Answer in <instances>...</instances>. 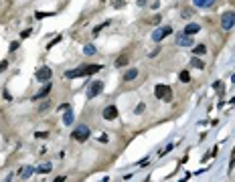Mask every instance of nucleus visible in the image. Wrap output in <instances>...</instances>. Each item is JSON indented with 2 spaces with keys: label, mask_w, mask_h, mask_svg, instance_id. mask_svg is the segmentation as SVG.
Returning <instances> with one entry per match:
<instances>
[{
  "label": "nucleus",
  "mask_w": 235,
  "mask_h": 182,
  "mask_svg": "<svg viewBox=\"0 0 235 182\" xmlns=\"http://www.w3.org/2000/svg\"><path fill=\"white\" fill-rule=\"evenodd\" d=\"M71 138H73L75 142H85V140L89 138V128H87L85 124L77 126V128L73 130V134H71Z\"/></svg>",
  "instance_id": "nucleus-1"
},
{
  "label": "nucleus",
  "mask_w": 235,
  "mask_h": 182,
  "mask_svg": "<svg viewBox=\"0 0 235 182\" xmlns=\"http://www.w3.org/2000/svg\"><path fill=\"white\" fill-rule=\"evenodd\" d=\"M233 25H235V10L223 12V16H221V29L223 31H231Z\"/></svg>",
  "instance_id": "nucleus-2"
},
{
  "label": "nucleus",
  "mask_w": 235,
  "mask_h": 182,
  "mask_svg": "<svg viewBox=\"0 0 235 182\" xmlns=\"http://www.w3.org/2000/svg\"><path fill=\"white\" fill-rule=\"evenodd\" d=\"M154 95H156L158 99H166V101H170V99H172V89H170L168 85H156Z\"/></svg>",
  "instance_id": "nucleus-3"
},
{
  "label": "nucleus",
  "mask_w": 235,
  "mask_h": 182,
  "mask_svg": "<svg viewBox=\"0 0 235 182\" xmlns=\"http://www.w3.org/2000/svg\"><path fill=\"white\" fill-rule=\"evenodd\" d=\"M51 77H53L51 67H41V69H37V81H41V83H49Z\"/></svg>",
  "instance_id": "nucleus-4"
},
{
  "label": "nucleus",
  "mask_w": 235,
  "mask_h": 182,
  "mask_svg": "<svg viewBox=\"0 0 235 182\" xmlns=\"http://www.w3.org/2000/svg\"><path fill=\"white\" fill-rule=\"evenodd\" d=\"M170 33H172V27H158V29L152 33V41H154V43H160L164 37H168Z\"/></svg>",
  "instance_id": "nucleus-5"
},
{
  "label": "nucleus",
  "mask_w": 235,
  "mask_h": 182,
  "mask_svg": "<svg viewBox=\"0 0 235 182\" xmlns=\"http://www.w3.org/2000/svg\"><path fill=\"white\" fill-rule=\"evenodd\" d=\"M101 89H103V83L101 81H93L87 89V99H93V97H97L101 93Z\"/></svg>",
  "instance_id": "nucleus-6"
},
{
  "label": "nucleus",
  "mask_w": 235,
  "mask_h": 182,
  "mask_svg": "<svg viewBox=\"0 0 235 182\" xmlns=\"http://www.w3.org/2000/svg\"><path fill=\"white\" fill-rule=\"evenodd\" d=\"M101 116H103V120H107V122L115 120V118H118V107H115V105H107V107H103Z\"/></svg>",
  "instance_id": "nucleus-7"
},
{
  "label": "nucleus",
  "mask_w": 235,
  "mask_h": 182,
  "mask_svg": "<svg viewBox=\"0 0 235 182\" xmlns=\"http://www.w3.org/2000/svg\"><path fill=\"white\" fill-rule=\"evenodd\" d=\"M193 39L189 37V35H184V33H178L176 35V45H178V47H193Z\"/></svg>",
  "instance_id": "nucleus-8"
},
{
  "label": "nucleus",
  "mask_w": 235,
  "mask_h": 182,
  "mask_svg": "<svg viewBox=\"0 0 235 182\" xmlns=\"http://www.w3.org/2000/svg\"><path fill=\"white\" fill-rule=\"evenodd\" d=\"M51 89H53V83H51V81H49V83H45V85H43V87L37 91V93H35V97H33V99L37 101V99H43V97H47Z\"/></svg>",
  "instance_id": "nucleus-9"
},
{
  "label": "nucleus",
  "mask_w": 235,
  "mask_h": 182,
  "mask_svg": "<svg viewBox=\"0 0 235 182\" xmlns=\"http://www.w3.org/2000/svg\"><path fill=\"white\" fill-rule=\"evenodd\" d=\"M81 71H83V77L85 75H93V73L101 71V65H87V67H81Z\"/></svg>",
  "instance_id": "nucleus-10"
},
{
  "label": "nucleus",
  "mask_w": 235,
  "mask_h": 182,
  "mask_svg": "<svg viewBox=\"0 0 235 182\" xmlns=\"http://www.w3.org/2000/svg\"><path fill=\"white\" fill-rule=\"evenodd\" d=\"M33 172H37L35 166H22V168L18 170V176H20V178H31Z\"/></svg>",
  "instance_id": "nucleus-11"
},
{
  "label": "nucleus",
  "mask_w": 235,
  "mask_h": 182,
  "mask_svg": "<svg viewBox=\"0 0 235 182\" xmlns=\"http://www.w3.org/2000/svg\"><path fill=\"white\" fill-rule=\"evenodd\" d=\"M199 31H201V27L197 25V22H191V25H186V27H184V31H182V33L191 37V35H195V33H199Z\"/></svg>",
  "instance_id": "nucleus-12"
},
{
  "label": "nucleus",
  "mask_w": 235,
  "mask_h": 182,
  "mask_svg": "<svg viewBox=\"0 0 235 182\" xmlns=\"http://www.w3.org/2000/svg\"><path fill=\"white\" fill-rule=\"evenodd\" d=\"M77 77H83V71H81V67H79V69H71V71H65V79H77Z\"/></svg>",
  "instance_id": "nucleus-13"
},
{
  "label": "nucleus",
  "mask_w": 235,
  "mask_h": 182,
  "mask_svg": "<svg viewBox=\"0 0 235 182\" xmlns=\"http://www.w3.org/2000/svg\"><path fill=\"white\" fill-rule=\"evenodd\" d=\"M35 170H37L39 174H47V172H51V170H53V164H51V162H43V164H39Z\"/></svg>",
  "instance_id": "nucleus-14"
},
{
  "label": "nucleus",
  "mask_w": 235,
  "mask_h": 182,
  "mask_svg": "<svg viewBox=\"0 0 235 182\" xmlns=\"http://www.w3.org/2000/svg\"><path fill=\"white\" fill-rule=\"evenodd\" d=\"M215 0H193V4L199 6V8H209V6H213Z\"/></svg>",
  "instance_id": "nucleus-15"
},
{
  "label": "nucleus",
  "mask_w": 235,
  "mask_h": 182,
  "mask_svg": "<svg viewBox=\"0 0 235 182\" xmlns=\"http://www.w3.org/2000/svg\"><path fill=\"white\" fill-rule=\"evenodd\" d=\"M138 77V71L136 69H128L126 73H124V81H134Z\"/></svg>",
  "instance_id": "nucleus-16"
},
{
  "label": "nucleus",
  "mask_w": 235,
  "mask_h": 182,
  "mask_svg": "<svg viewBox=\"0 0 235 182\" xmlns=\"http://www.w3.org/2000/svg\"><path fill=\"white\" fill-rule=\"evenodd\" d=\"M63 124H65V126L73 124V111H71V109H67V111H65V116H63Z\"/></svg>",
  "instance_id": "nucleus-17"
},
{
  "label": "nucleus",
  "mask_w": 235,
  "mask_h": 182,
  "mask_svg": "<svg viewBox=\"0 0 235 182\" xmlns=\"http://www.w3.org/2000/svg\"><path fill=\"white\" fill-rule=\"evenodd\" d=\"M83 53H85V55H95V47H93L91 43H87L85 47H83Z\"/></svg>",
  "instance_id": "nucleus-18"
},
{
  "label": "nucleus",
  "mask_w": 235,
  "mask_h": 182,
  "mask_svg": "<svg viewBox=\"0 0 235 182\" xmlns=\"http://www.w3.org/2000/svg\"><path fill=\"white\" fill-rule=\"evenodd\" d=\"M178 79H180L182 83H189V81H191V75H189V71H180V73H178Z\"/></svg>",
  "instance_id": "nucleus-19"
},
{
  "label": "nucleus",
  "mask_w": 235,
  "mask_h": 182,
  "mask_svg": "<svg viewBox=\"0 0 235 182\" xmlns=\"http://www.w3.org/2000/svg\"><path fill=\"white\" fill-rule=\"evenodd\" d=\"M128 61H130V59H128L126 55H122L120 59H115V67H124V65H128Z\"/></svg>",
  "instance_id": "nucleus-20"
},
{
  "label": "nucleus",
  "mask_w": 235,
  "mask_h": 182,
  "mask_svg": "<svg viewBox=\"0 0 235 182\" xmlns=\"http://www.w3.org/2000/svg\"><path fill=\"white\" fill-rule=\"evenodd\" d=\"M193 51H195V55H203L207 51V47L205 45H197V47H193Z\"/></svg>",
  "instance_id": "nucleus-21"
},
{
  "label": "nucleus",
  "mask_w": 235,
  "mask_h": 182,
  "mask_svg": "<svg viewBox=\"0 0 235 182\" xmlns=\"http://www.w3.org/2000/svg\"><path fill=\"white\" fill-rule=\"evenodd\" d=\"M191 65H193V67H199V69H203V67H205L201 59H193V61H191Z\"/></svg>",
  "instance_id": "nucleus-22"
},
{
  "label": "nucleus",
  "mask_w": 235,
  "mask_h": 182,
  "mask_svg": "<svg viewBox=\"0 0 235 182\" xmlns=\"http://www.w3.org/2000/svg\"><path fill=\"white\" fill-rule=\"evenodd\" d=\"M107 25H109V20H105V22H103V25H99V27H95V29H93V35H97V33H99L101 29H105Z\"/></svg>",
  "instance_id": "nucleus-23"
},
{
  "label": "nucleus",
  "mask_w": 235,
  "mask_h": 182,
  "mask_svg": "<svg viewBox=\"0 0 235 182\" xmlns=\"http://www.w3.org/2000/svg\"><path fill=\"white\" fill-rule=\"evenodd\" d=\"M111 4H113L115 8H122V6H124L126 2H124V0H111Z\"/></svg>",
  "instance_id": "nucleus-24"
},
{
  "label": "nucleus",
  "mask_w": 235,
  "mask_h": 182,
  "mask_svg": "<svg viewBox=\"0 0 235 182\" xmlns=\"http://www.w3.org/2000/svg\"><path fill=\"white\" fill-rule=\"evenodd\" d=\"M213 89H217V93H223V91H221V89H223V83H221V81L213 83Z\"/></svg>",
  "instance_id": "nucleus-25"
},
{
  "label": "nucleus",
  "mask_w": 235,
  "mask_h": 182,
  "mask_svg": "<svg viewBox=\"0 0 235 182\" xmlns=\"http://www.w3.org/2000/svg\"><path fill=\"white\" fill-rule=\"evenodd\" d=\"M53 12H37V18H47V16H51Z\"/></svg>",
  "instance_id": "nucleus-26"
},
{
  "label": "nucleus",
  "mask_w": 235,
  "mask_h": 182,
  "mask_svg": "<svg viewBox=\"0 0 235 182\" xmlns=\"http://www.w3.org/2000/svg\"><path fill=\"white\" fill-rule=\"evenodd\" d=\"M57 109H59V111H67V109H71V105H69V103H63V105H59Z\"/></svg>",
  "instance_id": "nucleus-27"
},
{
  "label": "nucleus",
  "mask_w": 235,
  "mask_h": 182,
  "mask_svg": "<svg viewBox=\"0 0 235 182\" xmlns=\"http://www.w3.org/2000/svg\"><path fill=\"white\" fill-rule=\"evenodd\" d=\"M97 140H99L101 144H107V142H109V140H107V136H105V134H101V136H99V138H97Z\"/></svg>",
  "instance_id": "nucleus-28"
},
{
  "label": "nucleus",
  "mask_w": 235,
  "mask_h": 182,
  "mask_svg": "<svg viewBox=\"0 0 235 182\" xmlns=\"http://www.w3.org/2000/svg\"><path fill=\"white\" fill-rule=\"evenodd\" d=\"M6 67H8V61H0V73H2Z\"/></svg>",
  "instance_id": "nucleus-29"
},
{
  "label": "nucleus",
  "mask_w": 235,
  "mask_h": 182,
  "mask_svg": "<svg viewBox=\"0 0 235 182\" xmlns=\"http://www.w3.org/2000/svg\"><path fill=\"white\" fill-rule=\"evenodd\" d=\"M47 136H49L47 132H37V134H35V138H47Z\"/></svg>",
  "instance_id": "nucleus-30"
},
{
  "label": "nucleus",
  "mask_w": 235,
  "mask_h": 182,
  "mask_svg": "<svg viewBox=\"0 0 235 182\" xmlns=\"http://www.w3.org/2000/svg\"><path fill=\"white\" fill-rule=\"evenodd\" d=\"M59 41H61V37H55V41H53V43H49V45H47V49H51V47H53V45H57Z\"/></svg>",
  "instance_id": "nucleus-31"
},
{
  "label": "nucleus",
  "mask_w": 235,
  "mask_h": 182,
  "mask_svg": "<svg viewBox=\"0 0 235 182\" xmlns=\"http://www.w3.org/2000/svg\"><path fill=\"white\" fill-rule=\"evenodd\" d=\"M144 107H146V105H144V103H140V105H138V107H136V113H142V111H144Z\"/></svg>",
  "instance_id": "nucleus-32"
},
{
  "label": "nucleus",
  "mask_w": 235,
  "mask_h": 182,
  "mask_svg": "<svg viewBox=\"0 0 235 182\" xmlns=\"http://www.w3.org/2000/svg\"><path fill=\"white\" fill-rule=\"evenodd\" d=\"M191 14H193V10H189V8H186V10H184V12H182V16H184V18H189V16H191Z\"/></svg>",
  "instance_id": "nucleus-33"
},
{
  "label": "nucleus",
  "mask_w": 235,
  "mask_h": 182,
  "mask_svg": "<svg viewBox=\"0 0 235 182\" xmlns=\"http://www.w3.org/2000/svg\"><path fill=\"white\" fill-rule=\"evenodd\" d=\"M29 35H31V29H27V31H22V35H20V37H22V39H27Z\"/></svg>",
  "instance_id": "nucleus-34"
},
{
  "label": "nucleus",
  "mask_w": 235,
  "mask_h": 182,
  "mask_svg": "<svg viewBox=\"0 0 235 182\" xmlns=\"http://www.w3.org/2000/svg\"><path fill=\"white\" fill-rule=\"evenodd\" d=\"M18 45H20V43H16V41H14V43L10 45V51H16V49H18Z\"/></svg>",
  "instance_id": "nucleus-35"
},
{
  "label": "nucleus",
  "mask_w": 235,
  "mask_h": 182,
  "mask_svg": "<svg viewBox=\"0 0 235 182\" xmlns=\"http://www.w3.org/2000/svg\"><path fill=\"white\" fill-rule=\"evenodd\" d=\"M144 2H146V0H138V4H144Z\"/></svg>",
  "instance_id": "nucleus-36"
},
{
  "label": "nucleus",
  "mask_w": 235,
  "mask_h": 182,
  "mask_svg": "<svg viewBox=\"0 0 235 182\" xmlns=\"http://www.w3.org/2000/svg\"><path fill=\"white\" fill-rule=\"evenodd\" d=\"M231 105H235V97H233V99H231Z\"/></svg>",
  "instance_id": "nucleus-37"
},
{
  "label": "nucleus",
  "mask_w": 235,
  "mask_h": 182,
  "mask_svg": "<svg viewBox=\"0 0 235 182\" xmlns=\"http://www.w3.org/2000/svg\"><path fill=\"white\" fill-rule=\"evenodd\" d=\"M231 81H233V83H235V73H233V77H231Z\"/></svg>",
  "instance_id": "nucleus-38"
}]
</instances>
